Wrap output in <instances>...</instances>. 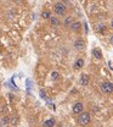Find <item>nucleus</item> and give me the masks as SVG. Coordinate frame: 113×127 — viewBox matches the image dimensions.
I'll return each mask as SVG.
<instances>
[{"instance_id": "f257e3e1", "label": "nucleus", "mask_w": 113, "mask_h": 127, "mask_svg": "<svg viewBox=\"0 0 113 127\" xmlns=\"http://www.w3.org/2000/svg\"><path fill=\"white\" fill-rule=\"evenodd\" d=\"M78 122L81 125V126H86L91 122V116H90V112L88 111H83L79 114L78 116Z\"/></svg>"}, {"instance_id": "f03ea898", "label": "nucleus", "mask_w": 113, "mask_h": 127, "mask_svg": "<svg viewBox=\"0 0 113 127\" xmlns=\"http://www.w3.org/2000/svg\"><path fill=\"white\" fill-rule=\"evenodd\" d=\"M54 12L57 15V16H65L66 12H67V7L65 4L62 2H56L54 5Z\"/></svg>"}, {"instance_id": "7ed1b4c3", "label": "nucleus", "mask_w": 113, "mask_h": 127, "mask_svg": "<svg viewBox=\"0 0 113 127\" xmlns=\"http://www.w3.org/2000/svg\"><path fill=\"white\" fill-rule=\"evenodd\" d=\"M101 91L105 94H111L113 93V83L110 81H103L101 83Z\"/></svg>"}, {"instance_id": "20e7f679", "label": "nucleus", "mask_w": 113, "mask_h": 127, "mask_svg": "<svg viewBox=\"0 0 113 127\" xmlns=\"http://www.w3.org/2000/svg\"><path fill=\"white\" fill-rule=\"evenodd\" d=\"M73 47H74L75 50H84L85 49V40L84 39H81V38H78V39H75L74 43H73Z\"/></svg>"}, {"instance_id": "39448f33", "label": "nucleus", "mask_w": 113, "mask_h": 127, "mask_svg": "<svg viewBox=\"0 0 113 127\" xmlns=\"http://www.w3.org/2000/svg\"><path fill=\"white\" fill-rule=\"evenodd\" d=\"M72 111H73V114H77V115H79L80 112H83V111H84V105H83V103H81V101L74 103V105H73V108H72Z\"/></svg>"}, {"instance_id": "423d86ee", "label": "nucleus", "mask_w": 113, "mask_h": 127, "mask_svg": "<svg viewBox=\"0 0 113 127\" xmlns=\"http://www.w3.org/2000/svg\"><path fill=\"white\" fill-rule=\"evenodd\" d=\"M79 82H80L81 86H88L90 83V78H89V76L86 73H81L80 78H79Z\"/></svg>"}, {"instance_id": "0eeeda50", "label": "nucleus", "mask_w": 113, "mask_h": 127, "mask_svg": "<svg viewBox=\"0 0 113 127\" xmlns=\"http://www.w3.org/2000/svg\"><path fill=\"white\" fill-rule=\"evenodd\" d=\"M95 30L99 32L100 34H106V32H107V27H106V25H105V23H97V25H96V27H95Z\"/></svg>"}, {"instance_id": "6e6552de", "label": "nucleus", "mask_w": 113, "mask_h": 127, "mask_svg": "<svg viewBox=\"0 0 113 127\" xmlns=\"http://www.w3.org/2000/svg\"><path fill=\"white\" fill-rule=\"evenodd\" d=\"M84 59H81V58H79V59H77L74 63V70H80V68H83L84 67Z\"/></svg>"}, {"instance_id": "1a4fd4ad", "label": "nucleus", "mask_w": 113, "mask_h": 127, "mask_svg": "<svg viewBox=\"0 0 113 127\" xmlns=\"http://www.w3.org/2000/svg\"><path fill=\"white\" fill-rule=\"evenodd\" d=\"M81 26H83V25H81V22L77 21V22H73L69 27H71V30H72L73 32H79L80 31V28H81Z\"/></svg>"}, {"instance_id": "9d476101", "label": "nucleus", "mask_w": 113, "mask_h": 127, "mask_svg": "<svg viewBox=\"0 0 113 127\" xmlns=\"http://www.w3.org/2000/svg\"><path fill=\"white\" fill-rule=\"evenodd\" d=\"M56 125V120L55 119H47V120H45L44 121V124H43V126L44 127H54Z\"/></svg>"}, {"instance_id": "9b49d317", "label": "nucleus", "mask_w": 113, "mask_h": 127, "mask_svg": "<svg viewBox=\"0 0 113 127\" xmlns=\"http://www.w3.org/2000/svg\"><path fill=\"white\" fill-rule=\"evenodd\" d=\"M92 55H94V58L97 59V60H101V59H102V51H101L99 48H95V49L92 50Z\"/></svg>"}, {"instance_id": "f8f14e48", "label": "nucleus", "mask_w": 113, "mask_h": 127, "mask_svg": "<svg viewBox=\"0 0 113 127\" xmlns=\"http://www.w3.org/2000/svg\"><path fill=\"white\" fill-rule=\"evenodd\" d=\"M73 22H74L73 17H72V16H67V17L63 20V26H65V27H69Z\"/></svg>"}, {"instance_id": "ddd939ff", "label": "nucleus", "mask_w": 113, "mask_h": 127, "mask_svg": "<svg viewBox=\"0 0 113 127\" xmlns=\"http://www.w3.org/2000/svg\"><path fill=\"white\" fill-rule=\"evenodd\" d=\"M50 25H51L52 27H57V26L60 25V20H58L57 17H55V16H51V17H50Z\"/></svg>"}, {"instance_id": "4468645a", "label": "nucleus", "mask_w": 113, "mask_h": 127, "mask_svg": "<svg viewBox=\"0 0 113 127\" xmlns=\"http://www.w3.org/2000/svg\"><path fill=\"white\" fill-rule=\"evenodd\" d=\"M0 122H1V125H2V126H6V125H9V124L11 122V117H9L7 115H5L4 117H1V119H0Z\"/></svg>"}, {"instance_id": "2eb2a0df", "label": "nucleus", "mask_w": 113, "mask_h": 127, "mask_svg": "<svg viewBox=\"0 0 113 127\" xmlns=\"http://www.w3.org/2000/svg\"><path fill=\"white\" fill-rule=\"evenodd\" d=\"M41 17H43L44 20H50V17H51V12H50L49 10H44V11L41 12Z\"/></svg>"}, {"instance_id": "dca6fc26", "label": "nucleus", "mask_w": 113, "mask_h": 127, "mask_svg": "<svg viewBox=\"0 0 113 127\" xmlns=\"http://www.w3.org/2000/svg\"><path fill=\"white\" fill-rule=\"evenodd\" d=\"M58 77H60V73H58L57 71H54V72L51 73V79H52V81H56Z\"/></svg>"}, {"instance_id": "f3484780", "label": "nucleus", "mask_w": 113, "mask_h": 127, "mask_svg": "<svg viewBox=\"0 0 113 127\" xmlns=\"http://www.w3.org/2000/svg\"><path fill=\"white\" fill-rule=\"evenodd\" d=\"M18 120H20V119H18V116H13V117L11 119V122H10V124H11V125H13V126H16V125L18 124Z\"/></svg>"}, {"instance_id": "a211bd4d", "label": "nucleus", "mask_w": 113, "mask_h": 127, "mask_svg": "<svg viewBox=\"0 0 113 127\" xmlns=\"http://www.w3.org/2000/svg\"><path fill=\"white\" fill-rule=\"evenodd\" d=\"M110 43H111V44H113V35L110 38Z\"/></svg>"}, {"instance_id": "6ab92c4d", "label": "nucleus", "mask_w": 113, "mask_h": 127, "mask_svg": "<svg viewBox=\"0 0 113 127\" xmlns=\"http://www.w3.org/2000/svg\"><path fill=\"white\" fill-rule=\"evenodd\" d=\"M111 27H112V28H113V20H112V21H111Z\"/></svg>"}, {"instance_id": "aec40b11", "label": "nucleus", "mask_w": 113, "mask_h": 127, "mask_svg": "<svg viewBox=\"0 0 113 127\" xmlns=\"http://www.w3.org/2000/svg\"><path fill=\"white\" fill-rule=\"evenodd\" d=\"M0 105H1V103H0Z\"/></svg>"}, {"instance_id": "412c9836", "label": "nucleus", "mask_w": 113, "mask_h": 127, "mask_svg": "<svg viewBox=\"0 0 113 127\" xmlns=\"http://www.w3.org/2000/svg\"><path fill=\"white\" fill-rule=\"evenodd\" d=\"M0 88H1V86H0Z\"/></svg>"}]
</instances>
